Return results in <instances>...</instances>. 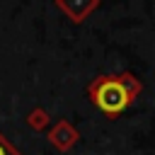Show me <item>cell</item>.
<instances>
[{
  "label": "cell",
  "mask_w": 155,
  "mask_h": 155,
  "mask_svg": "<svg viewBox=\"0 0 155 155\" xmlns=\"http://www.w3.org/2000/svg\"><path fill=\"white\" fill-rule=\"evenodd\" d=\"M48 140H51L58 150H68L70 145H75V143H78V131H75L68 121H58V124H56V128L48 133Z\"/></svg>",
  "instance_id": "obj_2"
},
{
  "label": "cell",
  "mask_w": 155,
  "mask_h": 155,
  "mask_svg": "<svg viewBox=\"0 0 155 155\" xmlns=\"http://www.w3.org/2000/svg\"><path fill=\"white\" fill-rule=\"evenodd\" d=\"M46 119H48V116H44V111H41V109H36V111H34V114H31L27 121H29L34 128H41V126L46 124Z\"/></svg>",
  "instance_id": "obj_4"
},
{
  "label": "cell",
  "mask_w": 155,
  "mask_h": 155,
  "mask_svg": "<svg viewBox=\"0 0 155 155\" xmlns=\"http://www.w3.org/2000/svg\"><path fill=\"white\" fill-rule=\"evenodd\" d=\"M140 92V82L131 73L119 75H99L90 82L87 94L94 102L99 111H104L109 119H116L126 107L133 104V99Z\"/></svg>",
  "instance_id": "obj_1"
},
{
  "label": "cell",
  "mask_w": 155,
  "mask_h": 155,
  "mask_svg": "<svg viewBox=\"0 0 155 155\" xmlns=\"http://www.w3.org/2000/svg\"><path fill=\"white\" fill-rule=\"evenodd\" d=\"M0 155H22V153H19V150H17V148L0 133Z\"/></svg>",
  "instance_id": "obj_3"
}]
</instances>
